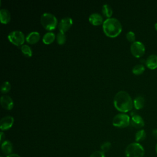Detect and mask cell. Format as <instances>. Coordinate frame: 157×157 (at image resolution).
I'll use <instances>...</instances> for the list:
<instances>
[{
  "label": "cell",
  "instance_id": "3",
  "mask_svg": "<svg viewBox=\"0 0 157 157\" xmlns=\"http://www.w3.org/2000/svg\"><path fill=\"white\" fill-rule=\"evenodd\" d=\"M145 150L143 146L138 142H134L129 144L125 150L126 157H144Z\"/></svg>",
  "mask_w": 157,
  "mask_h": 157
},
{
  "label": "cell",
  "instance_id": "2",
  "mask_svg": "<svg viewBox=\"0 0 157 157\" xmlns=\"http://www.w3.org/2000/svg\"><path fill=\"white\" fill-rule=\"evenodd\" d=\"M102 29L105 34L110 37H114L120 34L122 25L116 18L110 17L106 18L102 23Z\"/></svg>",
  "mask_w": 157,
  "mask_h": 157
},
{
  "label": "cell",
  "instance_id": "5",
  "mask_svg": "<svg viewBox=\"0 0 157 157\" xmlns=\"http://www.w3.org/2000/svg\"><path fill=\"white\" fill-rule=\"evenodd\" d=\"M131 122L129 116L124 113H121L116 115L112 120V124L114 126L123 128L129 126Z\"/></svg>",
  "mask_w": 157,
  "mask_h": 157
},
{
  "label": "cell",
  "instance_id": "29",
  "mask_svg": "<svg viewBox=\"0 0 157 157\" xmlns=\"http://www.w3.org/2000/svg\"><path fill=\"white\" fill-rule=\"evenodd\" d=\"M4 137H5V135H4V132H1V133H0V141L1 142H2V140H3Z\"/></svg>",
  "mask_w": 157,
  "mask_h": 157
},
{
  "label": "cell",
  "instance_id": "16",
  "mask_svg": "<svg viewBox=\"0 0 157 157\" xmlns=\"http://www.w3.org/2000/svg\"><path fill=\"white\" fill-rule=\"evenodd\" d=\"M1 150L4 154L10 155L13 150V145L9 140H4L1 144Z\"/></svg>",
  "mask_w": 157,
  "mask_h": 157
},
{
  "label": "cell",
  "instance_id": "10",
  "mask_svg": "<svg viewBox=\"0 0 157 157\" xmlns=\"http://www.w3.org/2000/svg\"><path fill=\"white\" fill-rule=\"evenodd\" d=\"M130 123L131 125L137 129L142 128L145 125V122L142 117L137 114H134L131 118Z\"/></svg>",
  "mask_w": 157,
  "mask_h": 157
},
{
  "label": "cell",
  "instance_id": "28",
  "mask_svg": "<svg viewBox=\"0 0 157 157\" xmlns=\"http://www.w3.org/2000/svg\"><path fill=\"white\" fill-rule=\"evenodd\" d=\"M152 135L155 139H157V129H155L152 131Z\"/></svg>",
  "mask_w": 157,
  "mask_h": 157
},
{
  "label": "cell",
  "instance_id": "27",
  "mask_svg": "<svg viewBox=\"0 0 157 157\" xmlns=\"http://www.w3.org/2000/svg\"><path fill=\"white\" fill-rule=\"evenodd\" d=\"M90 157H105L104 153L102 151H94Z\"/></svg>",
  "mask_w": 157,
  "mask_h": 157
},
{
  "label": "cell",
  "instance_id": "6",
  "mask_svg": "<svg viewBox=\"0 0 157 157\" xmlns=\"http://www.w3.org/2000/svg\"><path fill=\"white\" fill-rule=\"evenodd\" d=\"M8 39L13 44L20 46L23 45L25 42V36L22 31L19 30L12 31L8 34Z\"/></svg>",
  "mask_w": 157,
  "mask_h": 157
},
{
  "label": "cell",
  "instance_id": "12",
  "mask_svg": "<svg viewBox=\"0 0 157 157\" xmlns=\"http://www.w3.org/2000/svg\"><path fill=\"white\" fill-rule=\"evenodd\" d=\"M146 66L151 70L157 68V55L152 54L148 56L145 61Z\"/></svg>",
  "mask_w": 157,
  "mask_h": 157
},
{
  "label": "cell",
  "instance_id": "32",
  "mask_svg": "<svg viewBox=\"0 0 157 157\" xmlns=\"http://www.w3.org/2000/svg\"><path fill=\"white\" fill-rule=\"evenodd\" d=\"M155 151H156V153H157V144L155 145Z\"/></svg>",
  "mask_w": 157,
  "mask_h": 157
},
{
  "label": "cell",
  "instance_id": "33",
  "mask_svg": "<svg viewBox=\"0 0 157 157\" xmlns=\"http://www.w3.org/2000/svg\"><path fill=\"white\" fill-rule=\"evenodd\" d=\"M1 157H2V156H1Z\"/></svg>",
  "mask_w": 157,
  "mask_h": 157
},
{
  "label": "cell",
  "instance_id": "7",
  "mask_svg": "<svg viewBox=\"0 0 157 157\" xmlns=\"http://www.w3.org/2000/svg\"><path fill=\"white\" fill-rule=\"evenodd\" d=\"M130 50L133 56L136 58L141 57L145 52L144 44L140 41H135L130 46Z\"/></svg>",
  "mask_w": 157,
  "mask_h": 157
},
{
  "label": "cell",
  "instance_id": "25",
  "mask_svg": "<svg viewBox=\"0 0 157 157\" xmlns=\"http://www.w3.org/2000/svg\"><path fill=\"white\" fill-rule=\"evenodd\" d=\"M126 39H128V41H129L132 43L135 42L136 35H135V33L133 31H128L126 34Z\"/></svg>",
  "mask_w": 157,
  "mask_h": 157
},
{
  "label": "cell",
  "instance_id": "23",
  "mask_svg": "<svg viewBox=\"0 0 157 157\" xmlns=\"http://www.w3.org/2000/svg\"><path fill=\"white\" fill-rule=\"evenodd\" d=\"M56 41L57 43L59 45H63L65 43L66 40V35L64 34V33L59 31L58 33V34L56 36Z\"/></svg>",
  "mask_w": 157,
  "mask_h": 157
},
{
  "label": "cell",
  "instance_id": "31",
  "mask_svg": "<svg viewBox=\"0 0 157 157\" xmlns=\"http://www.w3.org/2000/svg\"><path fill=\"white\" fill-rule=\"evenodd\" d=\"M155 29L157 31V22L155 24Z\"/></svg>",
  "mask_w": 157,
  "mask_h": 157
},
{
  "label": "cell",
  "instance_id": "19",
  "mask_svg": "<svg viewBox=\"0 0 157 157\" xmlns=\"http://www.w3.org/2000/svg\"><path fill=\"white\" fill-rule=\"evenodd\" d=\"M102 13L107 18H110L113 13V9L109 4H104L102 6Z\"/></svg>",
  "mask_w": 157,
  "mask_h": 157
},
{
  "label": "cell",
  "instance_id": "8",
  "mask_svg": "<svg viewBox=\"0 0 157 157\" xmlns=\"http://www.w3.org/2000/svg\"><path fill=\"white\" fill-rule=\"evenodd\" d=\"M73 23L72 19L70 17H65L60 20L58 24V29L59 31L65 33L72 26Z\"/></svg>",
  "mask_w": 157,
  "mask_h": 157
},
{
  "label": "cell",
  "instance_id": "11",
  "mask_svg": "<svg viewBox=\"0 0 157 157\" xmlns=\"http://www.w3.org/2000/svg\"><path fill=\"white\" fill-rule=\"evenodd\" d=\"M0 102L3 108L6 110H11L13 107V101L8 95H3L0 98Z\"/></svg>",
  "mask_w": 157,
  "mask_h": 157
},
{
  "label": "cell",
  "instance_id": "30",
  "mask_svg": "<svg viewBox=\"0 0 157 157\" xmlns=\"http://www.w3.org/2000/svg\"><path fill=\"white\" fill-rule=\"evenodd\" d=\"M7 157H20L17 154H15V153H12V154H10V155H9Z\"/></svg>",
  "mask_w": 157,
  "mask_h": 157
},
{
  "label": "cell",
  "instance_id": "21",
  "mask_svg": "<svg viewBox=\"0 0 157 157\" xmlns=\"http://www.w3.org/2000/svg\"><path fill=\"white\" fill-rule=\"evenodd\" d=\"M144 71H145V66L142 64H138L135 65L132 69V73L135 75H140L143 74Z\"/></svg>",
  "mask_w": 157,
  "mask_h": 157
},
{
  "label": "cell",
  "instance_id": "18",
  "mask_svg": "<svg viewBox=\"0 0 157 157\" xmlns=\"http://www.w3.org/2000/svg\"><path fill=\"white\" fill-rule=\"evenodd\" d=\"M55 34L53 32H47L42 37V41L45 44L52 43L55 39Z\"/></svg>",
  "mask_w": 157,
  "mask_h": 157
},
{
  "label": "cell",
  "instance_id": "24",
  "mask_svg": "<svg viewBox=\"0 0 157 157\" xmlns=\"http://www.w3.org/2000/svg\"><path fill=\"white\" fill-rule=\"evenodd\" d=\"M10 88H11V85L10 82L8 81H5L1 85V91L2 93H6L10 91Z\"/></svg>",
  "mask_w": 157,
  "mask_h": 157
},
{
  "label": "cell",
  "instance_id": "9",
  "mask_svg": "<svg viewBox=\"0 0 157 157\" xmlns=\"http://www.w3.org/2000/svg\"><path fill=\"white\" fill-rule=\"evenodd\" d=\"M14 119L10 115H7L2 117L0 120V128L1 130L4 131L10 128L13 123Z\"/></svg>",
  "mask_w": 157,
  "mask_h": 157
},
{
  "label": "cell",
  "instance_id": "4",
  "mask_svg": "<svg viewBox=\"0 0 157 157\" xmlns=\"http://www.w3.org/2000/svg\"><path fill=\"white\" fill-rule=\"evenodd\" d=\"M57 22L56 17L51 13L44 12L41 15L40 23L47 30L54 29L56 27Z\"/></svg>",
  "mask_w": 157,
  "mask_h": 157
},
{
  "label": "cell",
  "instance_id": "13",
  "mask_svg": "<svg viewBox=\"0 0 157 157\" xmlns=\"http://www.w3.org/2000/svg\"><path fill=\"white\" fill-rule=\"evenodd\" d=\"M89 21L93 25H99L103 21L102 16L98 13H92L88 18Z\"/></svg>",
  "mask_w": 157,
  "mask_h": 157
},
{
  "label": "cell",
  "instance_id": "22",
  "mask_svg": "<svg viewBox=\"0 0 157 157\" xmlns=\"http://www.w3.org/2000/svg\"><path fill=\"white\" fill-rule=\"evenodd\" d=\"M21 50L23 54L27 57H31L33 55L32 50L28 45H26V44L22 45L21 47Z\"/></svg>",
  "mask_w": 157,
  "mask_h": 157
},
{
  "label": "cell",
  "instance_id": "20",
  "mask_svg": "<svg viewBox=\"0 0 157 157\" xmlns=\"http://www.w3.org/2000/svg\"><path fill=\"white\" fill-rule=\"evenodd\" d=\"M147 136L146 132L144 129H140L138 131L136 132L135 135V140L136 142H139L141 141H143L145 139Z\"/></svg>",
  "mask_w": 157,
  "mask_h": 157
},
{
  "label": "cell",
  "instance_id": "26",
  "mask_svg": "<svg viewBox=\"0 0 157 157\" xmlns=\"http://www.w3.org/2000/svg\"><path fill=\"white\" fill-rule=\"evenodd\" d=\"M110 147H111L110 142H105L104 143H103L101 145V151L103 153H105V152H107L110 150Z\"/></svg>",
  "mask_w": 157,
  "mask_h": 157
},
{
  "label": "cell",
  "instance_id": "17",
  "mask_svg": "<svg viewBox=\"0 0 157 157\" xmlns=\"http://www.w3.org/2000/svg\"><path fill=\"white\" fill-rule=\"evenodd\" d=\"M134 107L136 109L139 110L144 107L145 105V99L142 96H136L133 101Z\"/></svg>",
  "mask_w": 157,
  "mask_h": 157
},
{
  "label": "cell",
  "instance_id": "1",
  "mask_svg": "<svg viewBox=\"0 0 157 157\" xmlns=\"http://www.w3.org/2000/svg\"><path fill=\"white\" fill-rule=\"evenodd\" d=\"M113 104L117 110L124 113L130 111L134 106L131 96L128 92L123 90L118 91L115 95Z\"/></svg>",
  "mask_w": 157,
  "mask_h": 157
},
{
  "label": "cell",
  "instance_id": "15",
  "mask_svg": "<svg viewBox=\"0 0 157 157\" xmlns=\"http://www.w3.org/2000/svg\"><path fill=\"white\" fill-rule=\"evenodd\" d=\"M0 20L1 23L6 24L10 20V13L6 9H1L0 10Z\"/></svg>",
  "mask_w": 157,
  "mask_h": 157
},
{
  "label": "cell",
  "instance_id": "14",
  "mask_svg": "<svg viewBox=\"0 0 157 157\" xmlns=\"http://www.w3.org/2000/svg\"><path fill=\"white\" fill-rule=\"evenodd\" d=\"M40 39V34L37 31H32L28 33L26 37V40L31 44H34L39 41Z\"/></svg>",
  "mask_w": 157,
  "mask_h": 157
}]
</instances>
